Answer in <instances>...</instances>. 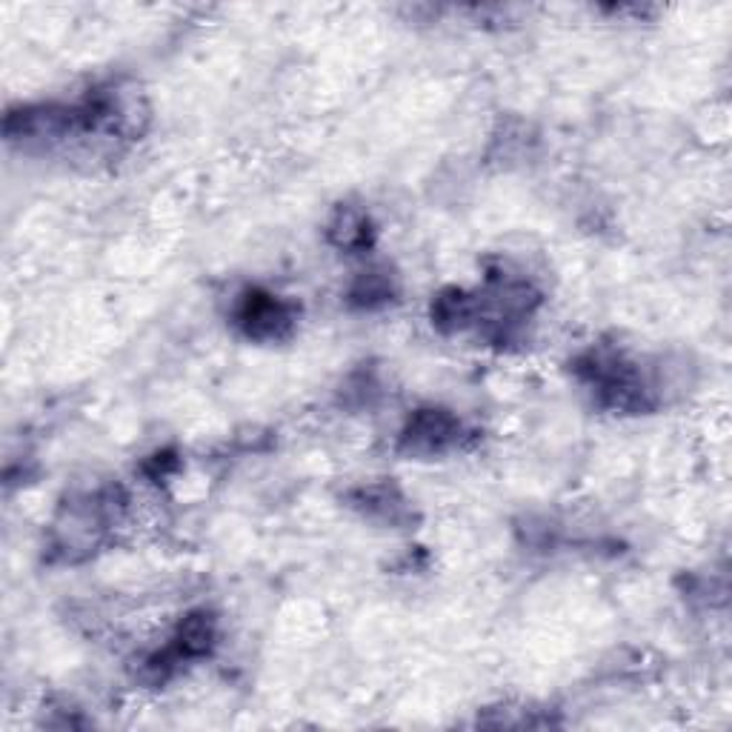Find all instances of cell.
Masks as SVG:
<instances>
[{
    "label": "cell",
    "mask_w": 732,
    "mask_h": 732,
    "mask_svg": "<svg viewBox=\"0 0 732 732\" xmlns=\"http://www.w3.org/2000/svg\"><path fill=\"white\" fill-rule=\"evenodd\" d=\"M237 326L244 329L250 338L272 340L284 338L289 333L292 321H295V309L286 301L266 295V292H250L244 295L241 306H237Z\"/></svg>",
    "instance_id": "cell-1"
},
{
    "label": "cell",
    "mask_w": 732,
    "mask_h": 732,
    "mask_svg": "<svg viewBox=\"0 0 732 732\" xmlns=\"http://www.w3.org/2000/svg\"><path fill=\"white\" fill-rule=\"evenodd\" d=\"M461 424L444 409H420L409 427L404 429V449L418 455L444 453L449 444L458 441Z\"/></svg>",
    "instance_id": "cell-2"
},
{
    "label": "cell",
    "mask_w": 732,
    "mask_h": 732,
    "mask_svg": "<svg viewBox=\"0 0 732 732\" xmlns=\"http://www.w3.org/2000/svg\"><path fill=\"white\" fill-rule=\"evenodd\" d=\"M333 237L338 246H346V250H358V246L369 244V224H366V217L360 215V212L344 210L338 215V221H335Z\"/></svg>",
    "instance_id": "cell-3"
},
{
    "label": "cell",
    "mask_w": 732,
    "mask_h": 732,
    "mask_svg": "<svg viewBox=\"0 0 732 732\" xmlns=\"http://www.w3.org/2000/svg\"><path fill=\"white\" fill-rule=\"evenodd\" d=\"M389 295H393V289H389L387 278L378 275V272H369V275H366V278L353 289V298H360L366 306H373L375 301H387Z\"/></svg>",
    "instance_id": "cell-4"
}]
</instances>
